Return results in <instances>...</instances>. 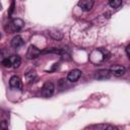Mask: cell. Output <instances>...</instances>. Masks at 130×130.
I'll return each mask as SVG.
<instances>
[{
  "instance_id": "obj_18",
  "label": "cell",
  "mask_w": 130,
  "mask_h": 130,
  "mask_svg": "<svg viewBox=\"0 0 130 130\" xmlns=\"http://www.w3.org/2000/svg\"><path fill=\"white\" fill-rule=\"evenodd\" d=\"M14 5H15V3H14V2H12V3H11V6H10V9H9V12H8V14H9V15H11V14H12V12H13V10H14Z\"/></svg>"
},
{
  "instance_id": "obj_2",
  "label": "cell",
  "mask_w": 130,
  "mask_h": 130,
  "mask_svg": "<svg viewBox=\"0 0 130 130\" xmlns=\"http://www.w3.org/2000/svg\"><path fill=\"white\" fill-rule=\"evenodd\" d=\"M24 25V22L20 18H15L9 23V30L10 31H18L20 30Z\"/></svg>"
},
{
  "instance_id": "obj_16",
  "label": "cell",
  "mask_w": 130,
  "mask_h": 130,
  "mask_svg": "<svg viewBox=\"0 0 130 130\" xmlns=\"http://www.w3.org/2000/svg\"><path fill=\"white\" fill-rule=\"evenodd\" d=\"M0 130H8V126H7L6 121H2L0 123Z\"/></svg>"
},
{
  "instance_id": "obj_15",
  "label": "cell",
  "mask_w": 130,
  "mask_h": 130,
  "mask_svg": "<svg viewBox=\"0 0 130 130\" xmlns=\"http://www.w3.org/2000/svg\"><path fill=\"white\" fill-rule=\"evenodd\" d=\"M25 77L27 78V80L29 79V77H31V81L34 80V78L36 77V72L35 71H30V72H28V73H26V75H25Z\"/></svg>"
},
{
  "instance_id": "obj_12",
  "label": "cell",
  "mask_w": 130,
  "mask_h": 130,
  "mask_svg": "<svg viewBox=\"0 0 130 130\" xmlns=\"http://www.w3.org/2000/svg\"><path fill=\"white\" fill-rule=\"evenodd\" d=\"M49 34H50V36H51L53 39H55V40H61L62 37H63L62 32L57 31V30H55V31H50Z\"/></svg>"
},
{
  "instance_id": "obj_1",
  "label": "cell",
  "mask_w": 130,
  "mask_h": 130,
  "mask_svg": "<svg viewBox=\"0 0 130 130\" xmlns=\"http://www.w3.org/2000/svg\"><path fill=\"white\" fill-rule=\"evenodd\" d=\"M54 89H55V86H54L53 82L47 81V82H45V84L43 85V87H42V92H41V93H42V95H43L44 98H50V96L53 94Z\"/></svg>"
},
{
  "instance_id": "obj_13",
  "label": "cell",
  "mask_w": 130,
  "mask_h": 130,
  "mask_svg": "<svg viewBox=\"0 0 130 130\" xmlns=\"http://www.w3.org/2000/svg\"><path fill=\"white\" fill-rule=\"evenodd\" d=\"M41 53H54V54H61V53H62V50L57 49V48H51V49L44 50V51H43V52H41Z\"/></svg>"
},
{
  "instance_id": "obj_3",
  "label": "cell",
  "mask_w": 130,
  "mask_h": 130,
  "mask_svg": "<svg viewBox=\"0 0 130 130\" xmlns=\"http://www.w3.org/2000/svg\"><path fill=\"white\" fill-rule=\"evenodd\" d=\"M110 73L113 74L114 76H117V77H120V76H123L126 72V69L124 66L122 65H113L111 68H110Z\"/></svg>"
},
{
  "instance_id": "obj_14",
  "label": "cell",
  "mask_w": 130,
  "mask_h": 130,
  "mask_svg": "<svg viewBox=\"0 0 130 130\" xmlns=\"http://www.w3.org/2000/svg\"><path fill=\"white\" fill-rule=\"evenodd\" d=\"M1 62H2V65H3L4 67H10V66H11V61H10L9 58H4Z\"/></svg>"
},
{
  "instance_id": "obj_8",
  "label": "cell",
  "mask_w": 130,
  "mask_h": 130,
  "mask_svg": "<svg viewBox=\"0 0 130 130\" xmlns=\"http://www.w3.org/2000/svg\"><path fill=\"white\" fill-rule=\"evenodd\" d=\"M9 84L12 88H21V80L18 76L13 75L9 80Z\"/></svg>"
},
{
  "instance_id": "obj_5",
  "label": "cell",
  "mask_w": 130,
  "mask_h": 130,
  "mask_svg": "<svg viewBox=\"0 0 130 130\" xmlns=\"http://www.w3.org/2000/svg\"><path fill=\"white\" fill-rule=\"evenodd\" d=\"M111 73L108 69H100L94 73V78L98 80H104V79H108Z\"/></svg>"
},
{
  "instance_id": "obj_10",
  "label": "cell",
  "mask_w": 130,
  "mask_h": 130,
  "mask_svg": "<svg viewBox=\"0 0 130 130\" xmlns=\"http://www.w3.org/2000/svg\"><path fill=\"white\" fill-rule=\"evenodd\" d=\"M9 59H10V61H11V65H12L14 68H18V67H19V65H20V63H21V59H20V57H19L18 55H13V56H11Z\"/></svg>"
},
{
  "instance_id": "obj_17",
  "label": "cell",
  "mask_w": 130,
  "mask_h": 130,
  "mask_svg": "<svg viewBox=\"0 0 130 130\" xmlns=\"http://www.w3.org/2000/svg\"><path fill=\"white\" fill-rule=\"evenodd\" d=\"M105 130H119V128L116 127V126H113V125H108L105 128Z\"/></svg>"
},
{
  "instance_id": "obj_9",
  "label": "cell",
  "mask_w": 130,
  "mask_h": 130,
  "mask_svg": "<svg viewBox=\"0 0 130 130\" xmlns=\"http://www.w3.org/2000/svg\"><path fill=\"white\" fill-rule=\"evenodd\" d=\"M23 40H22V38L20 37V36H15L12 40H11V46L13 47V48H19V47H21L22 45H23Z\"/></svg>"
},
{
  "instance_id": "obj_7",
  "label": "cell",
  "mask_w": 130,
  "mask_h": 130,
  "mask_svg": "<svg viewBox=\"0 0 130 130\" xmlns=\"http://www.w3.org/2000/svg\"><path fill=\"white\" fill-rule=\"evenodd\" d=\"M80 76H81V71L79 69H73L68 73L67 79L69 81H71V82H75V81H77L79 79Z\"/></svg>"
},
{
  "instance_id": "obj_19",
  "label": "cell",
  "mask_w": 130,
  "mask_h": 130,
  "mask_svg": "<svg viewBox=\"0 0 130 130\" xmlns=\"http://www.w3.org/2000/svg\"><path fill=\"white\" fill-rule=\"evenodd\" d=\"M126 54H127V56L130 58V45H128V46L126 47Z\"/></svg>"
},
{
  "instance_id": "obj_4",
  "label": "cell",
  "mask_w": 130,
  "mask_h": 130,
  "mask_svg": "<svg viewBox=\"0 0 130 130\" xmlns=\"http://www.w3.org/2000/svg\"><path fill=\"white\" fill-rule=\"evenodd\" d=\"M41 54V51L36 47V46H29L28 50L26 52V58L27 59H35L37 57H39Z\"/></svg>"
},
{
  "instance_id": "obj_6",
  "label": "cell",
  "mask_w": 130,
  "mask_h": 130,
  "mask_svg": "<svg viewBox=\"0 0 130 130\" xmlns=\"http://www.w3.org/2000/svg\"><path fill=\"white\" fill-rule=\"evenodd\" d=\"M93 4H94V1L93 0H81V1L78 2V6L81 7V9L84 10V11L91 10Z\"/></svg>"
},
{
  "instance_id": "obj_11",
  "label": "cell",
  "mask_w": 130,
  "mask_h": 130,
  "mask_svg": "<svg viewBox=\"0 0 130 130\" xmlns=\"http://www.w3.org/2000/svg\"><path fill=\"white\" fill-rule=\"evenodd\" d=\"M109 5L112 7V8H118L122 5V1L121 0H111L109 2Z\"/></svg>"
}]
</instances>
